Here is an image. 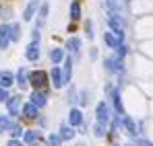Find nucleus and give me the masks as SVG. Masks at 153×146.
I'll use <instances>...</instances> for the list:
<instances>
[{"label": "nucleus", "mask_w": 153, "mask_h": 146, "mask_svg": "<svg viewBox=\"0 0 153 146\" xmlns=\"http://www.w3.org/2000/svg\"><path fill=\"white\" fill-rule=\"evenodd\" d=\"M23 115H25L27 120H35L37 117V107L33 103H25L23 105Z\"/></svg>", "instance_id": "obj_18"}, {"label": "nucleus", "mask_w": 153, "mask_h": 146, "mask_svg": "<svg viewBox=\"0 0 153 146\" xmlns=\"http://www.w3.org/2000/svg\"><path fill=\"white\" fill-rule=\"evenodd\" d=\"M29 82L33 84L35 91H42V89L48 84V74L44 72V70H35V72L29 74Z\"/></svg>", "instance_id": "obj_1"}, {"label": "nucleus", "mask_w": 153, "mask_h": 146, "mask_svg": "<svg viewBox=\"0 0 153 146\" xmlns=\"http://www.w3.org/2000/svg\"><path fill=\"white\" fill-rule=\"evenodd\" d=\"M6 109H8V115H19V109H21V95H17V97H8L6 101Z\"/></svg>", "instance_id": "obj_3"}, {"label": "nucleus", "mask_w": 153, "mask_h": 146, "mask_svg": "<svg viewBox=\"0 0 153 146\" xmlns=\"http://www.w3.org/2000/svg\"><path fill=\"white\" fill-rule=\"evenodd\" d=\"M105 128H108V125H103V123H97V122H95V125H93V134H95L97 138H103Z\"/></svg>", "instance_id": "obj_25"}, {"label": "nucleus", "mask_w": 153, "mask_h": 146, "mask_svg": "<svg viewBox=\"0 0 153 146\" xmlns=\"http://www.w3.org/2000/svg\"><path fill=\"white\" fill-rule=\"evenodd\" d=\"M126 146H134V144H126Z\"/></svg>", "instance_id": "obj_36"}, {"label": "nucleus", "mask_w": 153, "mask_h": 146, "mask_svg": "<svg viewBox=\"0 0 153 146\" xmlns=\"http://www.w3.org/2000/svg\"><path fill=\"white\" fill-rule=\"evenodd\" d=\"M75 128H73V125H71V123H62V125H60V138H62V140H73V138H75Z\"/></svg>", "instance_id": "obj_9"}, {"label": "nucleus", "mask_w": 153, "mask_h": 146, "mask_svg": "<svg viewBox=\"0 0 153 146\" xmlns=\"http://www.w3.org/2000/svg\"><path fill=\"white\" fill-rule=\"evenodd\" d=\"M15 125V122H10L8 117H4V115H0V130H10Z\"/></svg>", "instance_id": "obj_27"}, {"label": "nucleus", "mask_w": 153, "mask_h": 146, "mask_svg": "<svg viewBox=\"0 0 153 146\" xmlns=\"http://www.w3.org/2000/svg\"><path fill=\"white\" fill-rule=\"evenodd\" d=\"M23 138H25L27 144H35V142L39 140V132H35V130H27V132H23Z\"/></svg>", "instance_id": "obj_20"}, {"label": "nucleus", "mask_w": 153, "mask_h": 146, "mask_svg": "<svg viewBox=\"0 0 153 146\" xmlns=\"http://www.w3.org/2000/svg\"><path fill=\"white\" fill-rule=\"evenodd\" d=\"M116 56L122 60V58L126 56V48H124V45H118V48H116Z\"/></svg>", "instance_id": "obj_30"}, {"label": "nucleus", "mask_w": 153, "mask_h": 146, "mask_svg": "<svg viewBox=\"0 0 153 146\" xmlns=\"http://www.w3.org/2000/svg\"><path fill=\"white\" fill-rule=\"evenodd\" d=\"M71 19H73V21H79V19H81V2H79V0H75V2L71 4Z\"/></svg>", "instance_id": "obj_22"}, {"label": "nucleus", "mask_w": 153, "mask_h": 146, "mask_svg": "<svg viewBox=\"0 0 153 146\" xmlns=\"http://www.w3.org/2000/svg\"><path fill=\"white\" fill-rule=\"evenodd\" d=\"M87 103H89V99H87V95H85V93H81V105L85 107Z\"/></svg>", "instance_id": "obj_33"}, {"label": "nucleus", "mask_w": 153, "mask_h": 146, "mask_svg": "<svg viewBox=\"0 0 153 146\" xmlns=\"http://www.w3.org/2000/svg\"><path fill=\"white\" fill-rule=\"evenodd\" d=\"M10 84H15V76H13V72L2 70V72H0V87H2V89H8Z\"/></svg>", "instance_id": "obj_13"}, {"label": "nucleus", "mask_w": 153, "mask_h": 146, "mask_svg": "<svg viewBox=\"0 0 153 146\" xmlns=\"http://www.w3.org/2000/svg\"><path fill=\"white\" fill-rule=\"evenodd\" d=\"M33 146H39V144H33Z\"/></svg>", "instance_id": "obj_37"}, {"label": "nucleus", "mask_w": 153, "mask_h": 146, "mask_svg": "<svg viewBox=\"0 0 153 146\" xmlns=\"http://www.w3.org/2000/svg\"><path fill=\"white\" fill-rule=\"evenodd\" d=\"M6 146H23V142L19 140V138H13V140H8V144Z\"/></svg>", "instance_id": "obj_32"}, {"label": "nucleus", "mask_w": 153, "mask_h": 146, "mask_svg": "<svg viewBox=\"0 0 153 146\" xmlns=\"http://www.w3.org/2000/svg\"><path fill=\"white\" fill-rule=\"evenodd\" d=\"M15 82L19 84V89H21V91H23V89H27V84H29V76H27V70H25V68H21V70L17 72Z\"/></svg>", "instance_id": "obj_15"}, {"label": "nucleus", "mask_w": 153, "mask_h": 146, "mask_svg": "<svg viewBox=\"0 0 153 146\" xmlns=\"http://www.w3.org/2000/svg\"><path fill=\"white\" fill-rule=\"evenodd\" d=\"M112 101H114V109L118 115H124V105H122V99H120V91H114L112 93Z\"/></svg>", "instance_id": "obj_17"}, {"label": "nucleus", "mask_w": 153, "mask_h": 146, "mask_svg": "<svg viewBox=\"0 0 153 146\" xmlns=\"http://www.w3.org/2000/svg\"><path fill=\"white\" fill-rule=\"evenodd\" d=\"M85 33H87V39L93 37V33H91V21H87V25H85Z\"/></svg>", "instance_id": "obj_31"}, {"label": "nucleus", "mask_w": 153, "mask_h": 146, "mask_svg": "<svg viewBox=\"0 0 153 146\" xmlns=\"http://www.w3.org/2000/svg\"><path fill=\"white\" fill-rule=\"evenodd\" d=\"M33 41H39V29L37 27L33 29Z\"/></svg>", "instance_id": "obj_34"}, {"label": "nucleus", "mask_w": 153, "mask_h": 146, "mask_svg": "<svg viewBox=\"0 0 153 146\" xmlns=\"http://www.w3.org/2000/svg\"><path fill=\"white\" fill-rule=\"evenodd\" d=\"M10 43V25H0V49H6Z\"/></svg>", "instance_id": "obj_5"}, {"label": "nucleus", "mask_w": 153, "mask_h": 146, "mask_svg": "<svg viewBox=\"0 0 153 146\" xmlns=\"http://www.w3.org/2000/svg\"><path fill=\"white\" fill-rule=\"evenodd\" d=\"M71 76H73V60H71V56H68V58H64V72H62V82H64V84H68V82H71Z\"/></svg>", "instance_id": "obj_8"}, {"label": "nucleus", "mask_w": 153, "mask_h": 146, "mask_svg": "<svg viewBox=\"0 0 153 146\" xmlns=\"http://www.w3.org/2000/svg\"><path fill=\"white\" fill-rule=\"evenodd\" d=\"M37 6H39V2H37V0H31V2L27 4L25 12H23V19H25V21H31V19L35 17V10H37Z\"/></svg>", "instance_id": "obj_14"}, {"label": "nucleus", "mask_w": 153, "mask_h": 146, "mask_svg": "<svg viewBox=\"0 0 153 146\" xmlns=\"http://www.w3.org/2000/svg\"><path fill=\"white\" fill-rule=\"evenodd\" d=\"M48 12H50V4H48V2H44V4L39 6V17H37V29H39L42 25L48 21Z\"/></svg>", "instance_id": "obj_16"}, {"label": "nucleus", "mask_w": 153, "mask_h": 146, "mask_svg": "<svg viewBox=\"0 0 153 146\" xmlns=\"http://www.w3.org/2000/svg\"><path fill=\"white\" fill-rule=\"evenodd\" d=\"M76 146H85V144H83V142H79V144H76Z\"/></svg>", "instance_id": "obj_35"}, {"label": "nucleus", "mask_w": 153, "mask_h": 146, "mask_svg": "<svg viewBox=\"0 0 153 146\" xmlns=\"http://www.w3.org/2000/svg\"><path fill=\"white\" fill-rule=\"evenodd\" d=\"M108 120H110V109H108V105L102 101V103H97V107H95V122L108 125Z\"/></svg>", "instance_id": "obj_2"}, {"label": "nucleus", "mask_w": 153, "mask_h": 146, "mask_svg": "<svg viewBox=\"0 0 153 146\" xmlns=\"http://www.w3.org/2000/svg\"><path fill=\"white\" fill-rule=\"evenodd\" d=\"M8 132H10V136H13V138H21V136H23V130H21V125H17V123H15Z\"/></svg>", "instance_id": "obj_28"}, {"label": "nucleus", "mask_w": 153, "mask_h": 146, "mask_svg": "<svg viewBox=\"0 0 153 146\" xmlns=\"http://www.w3.org/2000/svg\"><path fill=\"white\" fill-rule=\"evenodd\" d=\"M25 58L29 62H35L39 58V41H31L27 45V51H25Z\"/></svg>", "instance_id": "obj_7"}, {"label": "nucleus", "mask_w": 153, "mask_h": 146, "mask_svg": "<svg viewBox=\"0 0 153 146\" xmlns=\"http://www.w3.org/2000/svg\"><path fill=\"white\" fill-rule=\"evenodd\" d=\"M29 99H31L29 103H33V105H35L37 109H39V107H44V105H46V101H48V99H46V95H44L42 91H33Z\"/></svg>", "instance_id": "obj_10"}, {"label": "nucleus", "mask_w": 153, "mask_h": 146, "mask_svg": "<svg viewBox=\"0 0 153 146\" xmlns=\"http://www.w3.org/2000/svg\"><path fill=\"white\" fill-rule=\"evenodd\" d=\"M50 82H52V87L54 89H62L64 87V82H62V72H60V68L54 64V68H52V72H50Z\"/></svg>", "instance_id": "obj_6"}, {"label": "nucleus", "mask_w": 153, "mask_h": 146, "mask_svg": "<svg viewBox=\"0 0 153 146\" xmlns=\"http://www.w3.org/2000/svg\"><path fill=\"white\" fill-rule=\"evenodd\" d=\"M103 66H105V70H110V72H120L122 70V60L116 56V58H105L103 60Z\"/></svg>", "instance_id": "obj_4"}, {"label": "nucleus", "mask_w": 153, "mask_h": 146, "mask_svg": "<svg viewBox=\"0 0 153 146\" xmlns=\"http://www.w3.org/2000/svg\"><path fill=\"white\" fill-rule=\"evenodd\" d=\"M66 49H68L71 54H79V49H81V39H79V37H71V39L66 41Z\"/></svg>", "instance_id": "obj_19"}, {"label": "nucleus", "mask_w": 153, "mask_h": 146, "mask_svg": "<svg viewBox=\"0 0 153 146\" xmlns=\"http://www.w3.org/2000/svg\"><path fill=\"white\" fill-rule=\"evenodd\" d=\"M21 39V25L13 23L10 25V41H19Z\"/></svg>", "instance_id": "obj_23"}, {"label": "nucleus", "mask_w": 153, "mask_h": 146, "mask_svg": "<svg viewBox=\"0 0 153 146\" xmlns=\"http://www.w3.org/2000/svg\"><path fill=\"white\" fill-rule=\"evenodd\" d=\"M122 122H124V125H126V132L134 136V134H137V125H134V122H132L130 117H122Z\"/></svg>", "instance_id": "obj_24"}, {"label": "nucleus", "mask_w": 153, "mask_h": 146, "mask_svg": "<svg viewBox=\"0 0 153 146\" xmlns=\"http://www.w3.org/2000/svg\"><path fill=\"white\" fill-rule=\"evenodd\" d=\"M6 101H8V91L0 87V103H6Z\"/></svg>", "instance_id": "obj_29"}, {"label": "nucleus", "mask_w": 153, "mask_h": 146, "mask_svg": "<svg viewBox=\"0 0 153 146\" xmlns=\"http://www.w3.org/2000/svg\"><path fill=\"white\" fill-rule=\"evenodd\" d=\"M50 60L54 62V64H60L62 60H64V51L60 48H54V49H50Z\"/></svg>", "instance_id": "obj_21"}, {"label": "nucleus", "mask_w": 153, "mask_h": 146, "mask_svg": "<svg viewBox=\"0 0 153 146\" xmlns=\"http://www.w3.org/2000/svg\"><path fill=\"white\" fill-rule=\"evenodd\" d=\"M103 41H105V45L108 48H112V49H116L118 45H122V41L112 33V31H108V33H103Z\"/></svg>", "instance_id": "obj_12"}, {"label": "nucleus", "mask_w": 153, "mask_h": 146, "mask_svg": "<svg viewBox=\"0 0 153 146\" xmlns=\"http://www.w3.org/2000/svg\"><path fill=\"white\" fill-rule=\"evenodd\" d=\"M68 123H71L73 128L83 123V113H81V109H76V107L71 109V113H68Z\"/></svg>", "instance_id": "obj_11"}, {"label": "nucleus", "mask_w": 153, "mask_h": 146, "mask_svg": "<svg viewBox=\"0 0 153 146\" xmlns=\"http://www.w3.org/2000/svg\"><path fill=\"white\" fill-rule=\"evenodd\" d=\"M48 144H50V146H60V144H62L60 134H50V136H48Z\"/></svg>", "instance_id": "obj_26"}]
</instances>
